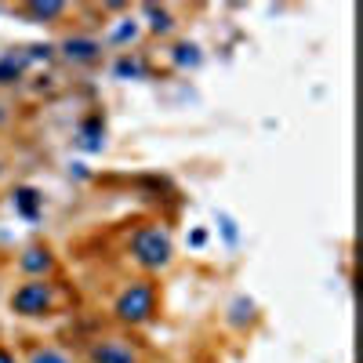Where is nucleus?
Here are the masks:
<instances>
[{"instance_id": "1", "label": "nucleus", "mask_w": 363, "mask_h": 363, "mask_svg": "<svg viewBox=\"0 0 363 363\" xmlns=\"http://www.w3.org/2000/svg\"><path fill=\"white\" fill-rule=\"evenodd\" d=\"M131 255L145 269H164L171 262V236L160 225H145L131 236Z\"/></svg>"}, {"instance_id": "2", "label": "nucleus", "mask_w": 363, "mask_h": 363, "mask_svg": "<svg viewBox=\"0 0 363 363\" xmlns=\"http://www.w3.org/2000/svg\"><path fill=\"white\" fill-rule=\"evenodd\" d=\"M153 306H157V291H153V284L142 280V284H131L116 298V316L124 323H142L153 316Z\"/></svg>"}, {"instance_id": "3", "label": "nucleus", "mask_w": 363, "mask_h": 363, "mask_svg": "<svg viewBox=\"0 0 363 363\" xmlns=\"http://www.w3.org/2000/svg\"><path fill=\"white\" fill-rule=\"evenodd\" d=\"M11 309H15L18 316H40V313H48V309H51V287H48L44 280L22 284V287L11 294Z\"/></svg>"}, {"instance_id": "4", "label": "nucleus", "mask_w": 363, "mask_h": 363, "mask_svg": "<svg viewBox=\"0 0 363 363\" xmlns=\"http://www.w3.org/2000/svg\"><path fill=\"white\" fill-rule=\"evenodd\" d=\"M91 363H135V352L124 342H102L91 349Z\"/></svg>"}, {"instance_id": "5", "label": "nucleus", "mask_w": 363, "mask_h": 363, "mask_svg": "<svg viewBox=\"0 0 363 363\" xmlns=\"http://www.w3.org/2000/svg\"><path fill=\"white\" fill-rule=\"evenodd\" d=\"M62 48H66V55H69V58H77V62H91V58H95V55L102 51V44H99V40H84V37L66 40Z\"/></svg>"}, {"instance_id": "6", "label": "nucleus", "mask_w": 363, "mask_h": 363, "mask_svg": "<svg viewBox=\"0 0 363 363\" xmlns=\"http://www.w3.org/2000/svg\"><path fill=\"white\" fill-rule=\"evenodd\" d=\"M22 269H26V272H48V269H51V255L40 251V247H29V251L22 255Z\"/></svg>"}, {"instance_id": "7", "label": "nucleus", "mask_w": 363, "mask_h": 363, "mask_svg": "<svg viewBox=\"0 0 363 363\" xmlns=\"http://www.w3.org/2000/svg\"><path fill=\"white\" fill-rule=\"evenodd\" d=\"M15 207L22 211L26 218H37V207H40L37 189H18V193H15Z\"/></svg>"}, {"instance_id": "8", "label": "nucleus", "mask_w": 363, "mask_h": 363, "mask_svg": "<svg viewBox=\"0 0 363 363\" xmlns=\"http://www.w3.org/2000/svg\"><path fill=\"white\" fill-rule=\"evenodd\" d=\"M80 135H84V149H102V142H99V138H102V120L91 116Z\"/></svg>"}, {"instance_id": "9", "label": "nucleus", "mask_w": 363, "mask_h": 363, "mask_svg": "<svg viewBox=\"0 0 363 363\" xmlns=\"http://www.w3.org/2000/svg\"><path fill=\"white\" fill-rule=\"evenodd\" d=\"M174 62L178 66H200V51L193 44H178L174 48Z\"/></svg>"}, {"instance_id": "10", "label": "nucleus", "mask_w": 363, "mask_h": 363, "mask_svg": "<svg viewBox=\"0 0 363 363\" xmlns=\"http://www.w3.org/2000/svg\"><path fill=\"white\" fill-rule=\"evenodd\" d=\"M29 363H73V359L66 352H58V349H37Z\"/></svg>"}, {"instance_id": "11", "label": "nucleus", "mask_w": 363, "mask_h": 363, "mask_svg": "<svg viewBox=\"0 0 363 363\" xmlns=\"http://www.w3.org/2000/svg\"><path fill=\"white\" fill-rule=\"evenodd\" d=\"M18 69H22V62H18V58H4V62H0V84L18 80Z\"/></svg>"}, {"instance_id": "12", "label": "nucleus", "mask_w": 363, "mask_h": 363, "mask_svg": "<svg viewBox=\"0 0 363 363\" xmlns=\"http://www.w3.org/2000/svg\"><path fill=\"white\" fill-rule=\"evenodd\" d=\"M26 11L37 18H55V15H62V4H29Z\"/></svg>"}, {"instance_id": "13", "label": "nucleus", "mask_w": 363, "mask_h": 363, "mask_svg": "<svg viewBox=\"0 0 363 363\" xmlns=\"http://www.w3.org/2000/svg\"><path fill=\"white\" fill-rule=\"evenodd\" d=\"M145 15L153 18V29H157V33H167V29H171V15H167V11H157V8H145Z\"/></svg>"}, {"instance_id": "14", "label": "nucleus", "mask_w": 363, "mask_h": 363, "mask_svg": "<svg viewBox=\"0 0 363 363\" xmlns=\"http://www.w3.org/2000/svg\"><path fill=\"white\" fill-rule=\"evenodd\" d=\"M116 73H120V77H138V73H142V66H138V62H131V58H120V62H116Z\"/></svg>"}, {"instance_id": "15", "label": "nucleus", "mask_w": 363, "mask_h": 363, "mask_svg": "<svg viewBox=\"0 0 363 363\" xmlns=\"http://www.w3.org/2000/svg\"><path fill=\"white\" fill-rule=\"evenodd\" d=\"M0 363H15V356H11L8 349H0Z\"/></svg>"}]
</instances>
